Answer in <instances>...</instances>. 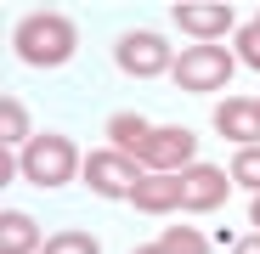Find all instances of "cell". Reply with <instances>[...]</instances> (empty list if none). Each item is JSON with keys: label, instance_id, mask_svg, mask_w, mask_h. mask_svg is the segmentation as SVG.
Instances as JSON below:
<instances>
[{"label": "cell", "instance_id": "cell-19", "mask_svg": "<svg viewBox=\"0 0 260 254\" xmlns=\"http://www.w3.org/2000/svg\"><path fill=\"white\" fill-rule=\"evenodd\" d=\"M249 221H254V232H260V198H249Z\"/></svg>", "mask_w": 260, "mask_h": 254}, {"label": "cell", "instance_id": "cell-14", "mask_svg": "<svg viewBox=\"0 0 260 254\" xmlns=\"http://www.w3.org/2000/svg\"><path fill=\"white\" fill-rule=\"evenodd\" d=\"M158 248L164 254H209V237L198 226H170V232H158Z\"/></svg>", "mask_w": 260, "mask_h": 254}, {"label": "cell", "instance_id": "cell-13", "mask_svg": "<svg viewBox=\"0 0 260 254\" xmlns=\"http://www.w3.org/2000/svg\"><path fill=\"white\" fill-rule=\"evenodd\" d=\"M34 141V130H28V107L17 102V96H0V147H28Z\"/></svg>", "mask_w": 260, "mask_h": 254}, {"label": "cell", "instance_id": "cell-4", "mask_svg": "<svg viewBox=\"0 0 260 254\" xmlns=\"http://www.w3.org/2000/svg\"><path fill=\"white\" fill-rule=\"evenodd\" d=\"M113 62H119V74H130V79L176 74V51H170V40H164L158 28H130V34H119Z\"/></svg>", "mask_w": 260, "mask_h": 254}, {"label": "cell", "instance_id": "cell-3", "mask_svg": "<svg viewBox=\"0 0 260 254\" xmlns=\"http://www.w3.org/2000/svg\"><path fill=\"white\" fill-rule=\"evenodd\" d=\"M232 74H238V57L226 46H187L176 57V74L170 79H176L181 91H192V96H215V91L232 85Z\"/></svg>", "mask_w": 260, "mask_h": 254}, {"label": "cell", "instance_id": "cell-21", "mask_svg": "<svg viewBox=\"0 0 260 254\" xmlns=\"http://www.w3.org/2000/svg\"><path fill=\"white\" fill-rule=\"evenodd\" d=\"M254 23H260V12H254Z\"/></svg>", "mask_w": 260, "mask_h": 254}, {"label": "cell", "instance_id": "cell-11", "mask_svg": "<svg viewBox=\"0 0 260 254\" xmlns=\"http://www.w3.org/2000/svg\"><path fill=\"white\" fill-rule=\"evenodd\" d=\"M40 248H46V232L34 226V215L6 209L0 215V254H40Z\"/></svg>", "mask_w": 260, "mask_h": 254}, {"label": "cell", "instance_id": "cell-17", "mask_svg": "<svg viewBox=\"0 0 260 254\" xmlns=\"http://www.w3.org/2000/svg\"><path fill=\"white\" fill-rule=\"evenodd\" d=\"M232 57H238L243 68H254V74H260V23H243V28H238V40H232Z\"/></svg>", "mask_w": 260, "mask_h": 254}, {"label": "cell", "instance_id": "cell-1", "mask_svg": "<svg viewBox=\"0 0 260 254\" xmlns=\"http://www.w3.org/2000/svg\"><path fill=\"white\" fill-rule=\"evenodd\" d=\"M12 51L28 68H62L79 51V28L68 12H23L12 28Z\"/></svg>", "mask_w": 260, "mask_h": 254}, {"label": "cell", "instance_id": "cell-9", "mask_svg": "<svg viewBox=\"0 0 260 254\" xmlns=\"http://www.w3.org/2000/svg\"><path fill=\"white\" fill-rule=\"evenodd\" d=\"M226 187H232V169H215V164H192L181 175V198L192 215H215L226 203Z\"/></svg>", "mask_w": 260, "mask_h": 254}, {"label": "cell", "instance_id": "cell-16", "mask_svg": "<svg viewBox=\"0 0 260 254\" xmlns=\"http://www.w3.org/2000/svg\"><path fill=\"white\" fill-rule=\"evenodd\" d=\"M40 254H102V243L91 232H57V237H46Z\"/></svg>", "mask_w": 260, "mask_h": 254}, {"label": "cell", "instance_id": "cell-2", "mask_svg": "<svg viewBox=\"0 0 260 254\" xmlns=\"http://www.w3.org/2000/svg\"><path fill=\"white\" fill-rule=\"evenodd\" d=\"M17 169H23V181H28V187L57 192V187H68L74 175H85V158H79V147H74L68 136L40 130V136L17 153Z\"/></svg>", "mask_w": 260, "mask_h": 254}, {"label": "cell", "instance_id": "cell-15", "mask_svg": "<svg viewBox=\"0 0 260 254\" xmlns=\"http://www.w3.org/2000/svg\"><path fill=\"white\" fill-rule=\"evenodd\" d=\"M232 187H243V192L260 198V147H238L232 153Z\"/></svg>", "mask_w": 260, "mask_h": 254}, {"label": "cell", "instance_id": "cell-10", "mask_svg": "<svg viewBox=\"0 0 260 254\" xmlns=\"http://www.w3.org/2000/svg\"><path fill=\"white\" fill-rule=\"evenodd\" d=\"M130 203H136L142 215H176V209H187V198H181V175H142L136 192H130Z\"/></svg>", "mask_w": 260, "mask_h": 254}, {"label": "cell", "instance_id": "cell-8", "mask_svg": "<svg viewBox=\"0 0 260 254\" xmlns=\"http://www.w3.org/2000/svg\"><path fill=\"white\" fill-rule=\"evenodd\" d=\"M215 130L232 147H260V96H226L215 102Z\"/></svg>", "mask_w": 260, "mask_h": 254}, {"label": "cell", "instance_id": "cell-18", "mask_svg": "<svg viewBox=\"0 0 260 254\" xmlns=\"http://www.w3.org/2000/svg\"><path fill=\"white\" fill-rule=\"evenodd\" d=\"M232 254H260V232H254V237H238V243H232Z\"/></svg>", "mask_w": 260, "mask_h": 254}, {"label": "cell", "instance_id": "cell-6", "mask_svg": "<svg viewBox=\"0 0 260 254\" xmlns=\"http://www.w3.org/2000/svg\"><path fill=\"white\" fill-rule=\"evenodd\" d=\"M147 175V169L130 158V153H119V147H96L91 158H85V187H91L96 198H130L136 192V181Z\"/></svg>", "mask_w": 260, "mask_h": 254}, {"label": "cell", "instance_id": "cell-20", "mask_svg": "<svg viewBox=\"0 0 260 254\" xmlns=\"http://www.w3.org/2000/svg\"><path fill=\"white\" fill-rule=\"evenodd\" d=\"M130 254H164V248H158V237H153V243H142V248H130Z\"/></svg>", "mask_w": 260, "mask_h": 254}, {"label": "cell", "instance_id": "cell-12", "mask_svg": "<svg viewBox=\"0 0 260 254\" xmlns=\"http://www.w3.org/2000/svg\"><path fill=\"white\" fill-rule=\"evenodd\" d=\"M153 130H158V124H153V119H142V113H113V119H108V141H113L119 153H130V158L147 147V136H153Z\"/></svg>", "mask_w": 260, "mask_h": 254}, {"label": "cell", "instance_id": "cell-7", "mask_svg": "<svg viewBox=\"0 0 260 254\" xmlns=\"http://www.w3.org/2000/svg\"><path fill=\"white\" fill-rule=\"evenodd\" d=\"M170 17H176V28L192 46H221V34L232 28V6L226 0H176Z\"/></svg>", "mask_w": 260, "mask_h": 254}, {"label": "cell", "instance_id": "cell-5", "mask_svg": "<svg viewBox=\"0 0 260 254\" xmlns=\"http://www.w3.org/2000/svg\"><path fill=\"white\" fill-rule=\"evenodd\" d=\"M136 164L147 169V175H187V169L198 164V136L187 130V124H158V130L147 136V147L136 153Z\"/></svg>", "mask_w": 260, "mask_h": 254}]
</instances>
